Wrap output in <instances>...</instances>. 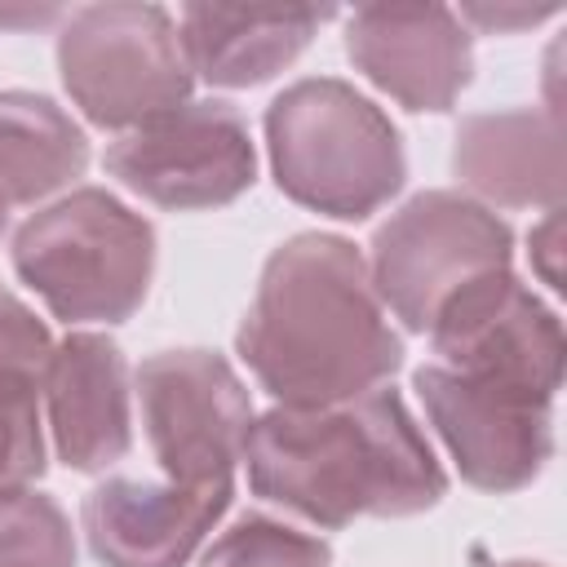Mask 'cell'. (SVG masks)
Listing matches in <instances>:
<instances>
[{
	"mask_svg": "<svg viewBox=\"0 0 567 567\" xmlns=\"http://www.w3.org/2000/svg\"><path fill=\"white\" fill-rule=\"evenodd\" d=\"M266 146L279 190L341 221L377 213L408 177L390 115L332 75L297 80L270 102Z\"/></svg>",
	"mask_w": 567,
	"mask_h": 567,
	"instance_id": "3",
	"label": "cell"
},
{
	"mask_svg": "<svg viewBox=\"0 0 567 567\" xmlns=\"http://www.w3.org/2000/svg\"><path fill=\"white\" fill-rule=\"evenodd\" d=\"M248 483L319 527L363 514L408 518L447 492V478L399 390L377 385L332 408H270L248 425Z\"/></svg>",
	"mask_w": 567,
	"mask_h": 567,
	"instance_id": "2",
	"label": "cell"
},
{
	"mask_svg": "<svg viewBox=\"0 0 567 567\" xmlns=\"http://www.w3.org/2000/svg\"><path fill=\"white\" fill-rule=\"evenodd\" d=\"M106 173L159 208H217L252 186L257 155L244 115L230 102H182L106 151Z\"/></svg>",
	"mask_w": 567,
	"mask_h": 567,
	"instance_id": "7",
	"label": "cell"
},
{
	"mask_svg": "<svg viewBox=\"0 0 567 567\" xmlns=\"http://www.w3.org/2000/svg\"><path fill=\"white\" fill-rule=\"evenodd\" d=\"M199 567H332V549L279 518L248 514L204 549Z\"/></svg>",
	"mask_w": 567,
	"mask_h": 567,
	"instance_id": "18",
	"label": "cell"
},
{
	"mask_svg": "<svg viewBox=\"0 0 567 567\" xmlns=\"http://www.w3.org/2000/svg\"><path fill=\"white\" fill-rule=\"evenodd\" d=\"M554 9H518V13H505V9H465V18H474V22H483V27H527V22H540V18H549ZM461 18V22H465Z\"/></svg>",
	"mask_w": 567,
	"mask_h": 567,
	"instance_id": "22",
	"label": "cell"
},
{
	"mask_svg": "<svg viewBox=\"0 0 567 567\" xmlns=\"http://www.w3.org/2000/svg\"><path fill=\"white\" fill-rule=\"evenodd\" d=\"M89 164L84 128L44 93H0V208L71 186Z\"/></svg>",
	"mask_w": 567,
	"mask_h": 567,
	"instance_id": "16",
	"label": "cell"
},
{
	"mask_svg": "<svg viewBox=\"0 0 567 567\" xmlns=\"http://www.w3.org/2000/svg\"><path fill=\"white\" fill-rule=\"evenodd\" d=\"M430 341L439 354L434 363L461 377L540 399H554L563 385V323L527 284L514 279V270H496L452 297L430 323Z\"/></svg>",
	"mask_w": 567,
	"mask_h": 567,
	"instance_id": "10",
	"label": "cell"
},
{
	"mask_svg": "<svg viewBox=\"0 0 567 567\" xmlns=\"http://www.w3.org/2000/svg\"><path fill=\"white\" fill-rule=\"evenodd\" d=\"M58 71L71 102L102 128H137L190 93L177 22L159 4H84L58 35Z\"/></svg>",
	"mask_w": 567,
	"mask_h": 567,
	"instance_id": "6",
	"label": "cell"
},
{
	"mask_svg": "<svg viewBox=\"0 0 567 567\" xmlns=\"http://www.w3.org/2000/svg\"><path fill=\"white\" fill-rule=\"evenodd\" d=\"M235 346L279 408L359 399L403 363L368 261L350 239L319 230L292 235L266 257Z\"/></svg>",
	"mask_w": 567,
	"mask_h": 567,
	"instance_id": "1",
	"label": "cell"
},
{
	"mask_svg": "<svg viewBox=\"0 0 567 567\" xmlns=\"http://www.w3.org/2000/svg\"><path fill=\"white\" fill-rule=\"evenodd\" d=\"M532 261H536L540 279L549 288H558V208H549V217L532 230Z\"/></svg>",
	"mask_w": 567,
	"mask_h": 567,
	"instance_id": "21",
	"label": "cell"
},
{
	"mask_svg": "<svg viewBox=\"0 0 567 567\" xmlns=\"http://www.w3.org/2000/svg\"><path fill=\"white\" fill-rule=\"evenodd\" d=\"M13 270L66 323H120L151 288L155 230L111 190L80 186L13 235Z\"/></svg>",
	"mask_w": 567,
	"mask_h": 567,
	"instance_id": "4",
	"label": "cell"
},
{
	"mask_svg": "<svg viewBox=\"0 0 567 567\" xmlns=\"http://www.w3.org/2000/svg\"><path fill=\"white\" fill-rule=\"evenodd\" d=\"M53 447L71 470H106L133 443L128 421V368L111 337L71 332L53 346L44 372Z\"/></svg>",
	"mask_w": 567,
	"mask_h": 567,
	"instance_id": "13",
	"label": "cell"
},
{
	"mask_svg": "<svg viewBox=\"0 0 567 567\" xmlns=\"http://www.w3.org/2000/svg\"><path fill=\"white\" fill-rule=\"evenodd\" d=\"M230 505V478L146 483L106 478L84 496V536L102 567H186Z\"/></svg>",
	"mask_w": 567,
	"mask_h": 567,
	"instance_id": "12",
	"label": "cell"
},
{
	"mask_svg": "<svg viewBox=\"0 0 567 567\" xmlns=\"http://www.w3.org/2000/svg\"><path fill=\"white\" fill-rule=\"evenodd\" d=\"M350 62L408 111H447L474 75L461 13L443 4H363L346 18Z\"/></svg>",
	"mask_w": 567,
	"mask_h": 567,
	"instance_id": "11",
	"label": "cell"
},
{
	"mask_svg": "<svg viewBox=\"0 0 567 567\" xmlns=\"http://www.w3.org/2000/svg\"><path fill=\"white\" fill-rule=\"evenodd\" d=\"M142 425L173 483L230 478L244 456L252 403L235 368L213 350H159L137 368Z\"/></svg>",
	"mask_w": 567,
	"mask_h": 567,
	"instance_id": "8",
	"label": "cell"
},
{
	"mask_svg": "<svg viewBox=\"0 0 567 567\" xmlns=\"http://www.w3.org/2000/svg\"><path fill=\"white\" fill-rule=\"evenodd\" d=\"M49 359V328L9 288H0V403H40Z\"/></svg>",
	"mask_w": 567,
	"mask_h": 567,
	"instance_id": "19",
	"label": "cell"
},
{
	"mask_svg": "<svg viewBox=\"0 0 567 567\" xmlns=\"http://www.w3.org/2000/svg\"><path fill=\"white\" fill-rule=\"evenodd\" d=\"M456 177L501 208H558L563 199V120L558 111H487L456 128Z\"/></svg>",
	"mask_w": 567,
	"mask_h": 567,
	"instance_id": "14",
	"label": "cell"
},
{
	"mask_svg": "<svg viewBox=\"0 0 567 567\" xmlns=\"http://www.w3.org/2000/svg\"><path fill=\"white\" fill-rule=\"evenodd\" d=\"M416 394L470 487L501 496L545 470L554 452V399L461 377L443 363L416 368Z\"/></svg>",
	"mask_w": 567,
	"mask_h": 567,
	"instance_id": "9",
	"label": "cell"
},
{
	"mask_svg": "<svg viewBox=\"0 0 567 567\" xmlns=\"http://www.w3.org/2000/svg\"><path fill=\"white\" fill-rule=\"evenodd\" d=\"M501 567H545V563H501Z\"/></svg>",
	"mask_w": 567,
	"mask_h": 567,
	"instance_id": "23",
	"label": "cell"
},
{
	"mask_svg": "<svg viewBox=\"0 0 567 567\" xmlns=\"http://www.w3.org/2000/svg\"><path fill=\"white\" fill-rule=\"evenodd\" d=\"M509 257L514 235L487 204L461 190H421L372 235L368 279L403 328L430 332L452 297L509 270Z\"/></svg>",
	"mask_w": 567,
	"mask_h": 567,
	"instance_id": "5",
	"label": "cell"
},
{
	"mask_svg": "<svg viewBox=\"0 0 567 567\" xmlns=\"http://www.w3.org/2000/svg\"><path fill=\"white\" fill-rule=\"evenodd\" d=\"M0 230H4V208H0Z\"/></svg>",
	"mask_w": 567,
	"mask_h": 567,
	"instance_id": "24",
	"label": "cell"
},
{
	"mask_svg": "<svg viewBox=\"0 0 567 567\" xmlns=\"http://www.w3.org/2000/svg\"><path fill=\"white\" fill-rule=\"evenodd\" d=\"M0 567H75L62 505L35 487L0 496Z\"/></svg>",
	"mask_w": 567,
	"mask_h": 567,
	"instance_id": "17",
	"label": "cell"
},
{
	"mask_svg": "<svg viewBox=\"0 0 567 567\" xmlns=\"http://www.w3.org/2000/svg\"><path fill=\"white\" fill-rule=\"evenodd\" d=\"M332 18V9H284V4H186L182 9V53L190 75L221 84V89H248L284 71L315 31Z\"/></svg>",
	"mask_w": 567,
	"mask_h": 567,
	"instance_id": "15",
	"label": "cell"
},
{
	"mask_svg": "<svg viewBox=\"0 0 567 567\" xmlns=\"http://www.w3.org/2000/svg\"><path fill=\"white\" fill-rule=\"evenodd\" d=\"M44 474L40 403H0V496L31 487Z\"/></svg>",
	"mask_w": 567,
	"mask_h": 567,
	"instance_id": "20",
	"label": "cell"
}]
</instances>
